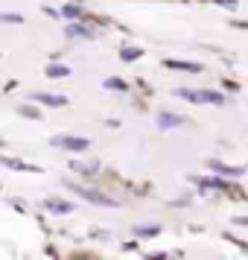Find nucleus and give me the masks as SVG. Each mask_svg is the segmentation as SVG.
<instances>
[{
	"label": "nucleus",
	"instance_id": "nucleus-1",
	"mask_svg": "<svg viewBox=\"0 0 248 260\" xmlns=\"http://www.w3.org/2000/svg\"><path fill=\"white\" fill-rule=\"evenodd\" d=\"M190 184H196L201 193L213 190V193H228L231 199H245V193L236 187V184H228V181H222V178H213V176H190Z\"/></svg>",
	"mask_w": 248,
	"mask_h": 260
},
{
	"label": "nucleus",
	"instance_id": "nucleus-2",
	"mask_svg": "<svg viewBox=\"0 0 248 260\" xmlns=\"http://www.w3.org/2000/svg\"><path fill=\"white\" fill-rule=\"evenodd\" d=\"M175 96L190 100V103H201V106H225V96L216 91H196V88H178Z\"/></svg>",
	"mask_w": 248,
	"mask_h": 260
},
{
	"label": "nucleus",
	"instance_id": "nucleus-3",
	"mask_svg": "<svg viewBox=\"0 0 248 260\" xmlns=\"http://www.w3.org/2000/svg\"><path fill=\"white\" fill-rule=\"evenodd\" d=\"M50 143L59 149H67V152H88L91 149V141L79 138V135H56V138H50Z\"/></svg>",
	"mask_w": 248,
	"mask_h": 260
},
{
	"label": "nucleus",
	"instance_id": "nucleus-4",
	"mask_svg": "<svg viewBox=\"0 0 248 260\" xmlns=\"http://www.w3.org/2000/svg\"><path fill=\"white\" fill-rule=\"evenodd\" d=\"M67 187L73 190V193H79L85 202H91V205H99V208H117V199H108V196H102V193H96V190H88L82 187V184H73V181H67Z\"/></svg>",
	"mask_w": 248,
	"mask_h": 260
},
{
	"label": "nucleus",
	"instance_id": "nucleus-5",
	"mask_svg": "<svg viewBox=\"0 0 248 260\" xmlns=\"http://www.w3.org/2000/svg\"><path fill=\"white\" fill-rule=\"evenodd\" d=\"M207 170H216V173H222V176H228V178H239V176H245V173H248V164L234 167V164H225V161L210 158V161H207Z\"/></svg>",
	"mask_w": 248,
	"mask_h": 260
},
{
	"label": "nucleus",
	"instance_id": "nucleus-6",
	"mask_svg": "<svg viewBox=\"0 0 248 260\" xmlns=\"http://www.w3.org/2000/svg\"><path fill=\"white\" fill-rule=\"evenodd\" d=\"M187 120L181 117V114H172V111H161L158 114V126L161 129H175V126H184Z\"/></svg>",
	"mask_w": 248,
	"mask_h": 260
},
{
	"label": "nucleus",
	"instance_id": "nucleus-7",
	"mask_svg": "<svg viewBox=\"0 0 248 260\" xmlns=\"http://www.w3.org/2000/svg\"><path fill=\"white\" fill-rule=\"evenodd\" d=\"M169 71H184V73H201V64H196V61H175V59H166L164 61Z\"/></svg>",
	"mask_w": 248,
	"mask_h": 260
},
{
	"label": "nucleus",
	"instance_id": "nucleus-8",
	"mask_svg": "<svg viewBox=\"0 0 248 260\" xmlns=\"http://www.w3.org/2000/svg\"><path fill=\"white\" fill-rule=\"evenodd\" d=\"M44 211H53V213H73V202H64V199H44Z\"/></svg>",
	"mask_w": 248,
	"mask_h": 260
},
{
	"label": "nucleus",
	"instance_id": "nucleus-9",
	"mask_svg": "<svg viewBox=\"0 0 248 260\" xmlns=\"http://www.w3.org/2000/svg\"><path fill=\"white\" fill-rule=\"evenodd\" d=\"M32 100L44 103V106H53V108L67 106V96H61V94H32Z\"/></svg>",
	"mask_w": 248,
	"mask_h": 260
},
{
	"label": "nucleus",
	"instance_id": "nucleus-10",
	"mask_svg": "<svg viewBox=\"0 0 248 260\" xmlns=\"http://www.w3.org/2000/svg\"><path fill=\"white\" fill-rule=\"evenodd\" d=\"M0 164L12 167V170H24V173H38V167L26 164V161H18V158H9V155H0Z\"/></svg>",
	"mask_w": 248,
	"mask_h": 260
},
{
	"label": "nucleus",
	"instance_id": "nucleus-11",
	"mask_svg": "<svg viewBox=\"0 0 248 260\" xmlns=\"http://www.w3.org/2000/svg\"><path fill=\"white\" fill-rule=\"evenodd\" d=\"M143 56V50H137V47H123L120 50V59L123 61H137Z\"/></svg>",
	"mask_w": 248,
	"mask_h": 260
},
{
	"label": "nucleus",
	"instance_id": "nucleus-12",
	"mask_svg": "<svg viewBox=\"0 0 248 260\" xmlns=\"http://www.w3.org/2000/svg\"><path fill=\"white\" fill-rule=\"evenodd\" d=\"M134 234H137V237H155V234H161V228H158V225H146V228L137 225V228H134Z\"/></svg>",
	"mask_w": 248,
	"mask_h": 260
},
{
	"label": "nucleus",
	"instance_id": "nucleus-13",
	"mask_svg": "<svg viewBox=\"0 0 248 260\" xmlns=\"http://www.w3.org/2000/svg\"><path fill=\"white\" fill-rule=\"evenodd\" d=\"M70 36H76V38H94V32H91L88 26H82V24H73L70 26Z\"/></svg>",
	"mask_w": 248,
	"mask_h": 260
},
{
	"label": "nucleus",
	"instance_id": "nucleus-14",
	"mask_svg": "<svg viewBox=\"0 0 248 260\" xmlns=\"http://www.w3.org/2000/svg\"><path fill=\"white\" fill-rule=\"evenodd\" d=\"M47 76H56V79H61V76H70V68H61V64H53V68H47Z\"/></svg>",
	"mask_w": 248,
	"mask_h": 260
},
{
	"label": "nucleus",
	"instance_id": "nucleus-15",
	"mask_svg": "<svg viewBox=\"0 0 248 260\" xmlns=\"http://www.w3.org/2000/svg\"><path fill=\"white\" fill-rule=\"evenodd\" d=\"M105 88H111V91H126V82H120V79H108Z\"/></svg>",
	"mask_w": 248,
	"mask_h": 260
},
{
	"label": "nucleus",
	"instance_id": "nucleus-16",
	"mask_svg": "<svg viewBox=\"0 0 248 260\" xmlns=\"http://www.w3.org/2000/svg\"><path fill=\"white\" fill-rule=\"evenodd\" d=\"M234 225H239V228H248V216H236Z\"/></svg>",
	"mask_w": 248,
	"mask_h": 260
},
{
	"label": "nucleus",
	"instance_id": "nucleus-17",
	"mask_svg": "<svg viewBox=\"0 0 248 260\" xmlns=\"http://www.w3.org/2000/svg\"><path fill=\"white\" fill-rule=\"evenodd\" d=\"M21 111H24V114H29V117H38V111H36V108H29V106H24Z\"/></svg>",
	"mask_w": 248,
	"mask_h": 260
},
{
	"label": "nucleus",
	"instance_id": "nucleus-18",
	"mask_svg": "<svg viewBox=\"0 0 248 260\" xmlns=\"http://www.w3.org/2000/svg\"><path fill=\"white\" fill-rule=\"evenodd\" d=\"M236 26H245V29H248V21H239V24H236Z\"/></svg>",
	"mask_w": 248,
	"mask_h": 260
}]
</instances>
